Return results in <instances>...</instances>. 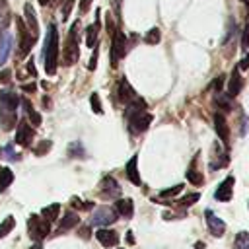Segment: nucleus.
I'll use <instances>...</instances> for the list:
<instances>
[{
  "instance_id": "nucleus-1",
  "label": "nucleus",
  "mask_w": 249,
  "mask_h": 249,
  "mask_svg": "<svg viewBox=\"0 0 249 249\" xmlns=\"http://www.w3.org/2000/svg\"><path fill=\"white\" fill-rule=\"evenodd\" d=\"M19 97L16 95L14 89H2L0 91V126L4 130H10L16 126L18 123V115H16V109L19 105Z\"/></svg>"
},
{
  "instance_id": "nucleus-2",
  "label": "nucleus",
  "mask_w": 249,
  "mask_h": 249,
  "mask_svg": "<svg viewBox=\"0 0 249 249\" xmlns=\"http://www.w3.org/2000/svg\"><path fill=\"white\" fill-rule=\"evenodd\" d=\"M43 54H45V72L49 76H53L56 72V66H58V31H56L54 23L49 25Z\"/></svg>"
},
{
  "instance_id": "nucleus-3",
  "label": "nucleus",
  "mask_w": 249,
  "mask_h": 249,
  "mask_svg": "<svg viewBox=\"0 0 249 249\" xmlns=\"http://www.w3.org/2000/svg\"><path fill=\"white\" fill-rule=\"evenodd\" d=\"M124 115H126V121H128V128L134 132V134H140L144 132L150 123H152V115L146 111V109H132V107H126L124 109Z\"/></svg>"
},
{
  "instance_id": "nucleus-4",
  "label": "nucleus",
  "mask_w": 249,
  "mask_h": 249,
  "mask_svg": "<svg viewBox=\"0 0 249 249\" xmlns=\"http://www.w3.org/2000/svg\"><path fill=\"white\" fill-rule=\"evenodd\" d=\"M78 23H80V21H74V23H72V27H70V31H68V37H66V43H64L62 64H66V66L74 64V62L78 60V56H80V47H78V37H76V33H78Z\"/></svg>"
},
{
  "instance_id": "nucleus-5",
  "label": "nucleus",
  "mask_w": 249,
  "mask_h": 249,
  "mask_svg": "<svg viewBox=\"0 0 249 249\" xmlns=\"http://www.w3.org/2000/svg\"><path fill=\"white\" fill-rule=\"evenodd\" d=\"M51 231V222L45 220L43 216L39 214H31L29 220H27V233L33 241H41L43 237H47Z\"/></svg>"
},
{
  "instance_id": "nucleus-6",
  "label": "nucleus",
  "mask_w": 249,
  "mask_h": 249,
  "mask_svg": "<svg viewBox=\"0 0 249 249\" xmlns=\"http://www.w3.org/2000/svg\"><path fill=\"white\" fill-rule=\"evenodd\" d=\"M126 49H128V41H126L124 33L117 29L113 33V39H111V64L113 66H117L119 58H123L126 54Z\"/></svg>"
},
{
  "instance_id": "nucleus-7",
  "label": "nucleus",
  "mask_w": 249,
  "mask_h": 249,
  "mask_svg": "<svg viewBox=\"0 0 249 249\" xmlns=\"http://www.w3.org/2000/svg\"><path fill=\"white\" fill-rule=\"evenodd\" d=\"M16 23H18V35H19V53L25 56V54H29L31 47L35 45L37 37L29 31V27L25 25V21L21 18H16Z\"/></svg>"
},
{
  "instance_id": "nucleus-8",
  "label": "nucleus",
  "mask_w": 249,
  "mask_h": 249,
  "mask_svg": "<svg viewBox=\"0 0 249 249\" xmlns=\"http://www.w3.org/2000/svg\"><path fill=\"white\" fill-rule=\"evenodd\" d=\"M117 218H119V214H117L115 208H111V206H99V208L93 210L89 224L95 226V228H101V226H109V224H113Z\"/></svg>"
},
{
  "instance_id": "nucleus-9",
  "label": "nucleus",
  "mask_w": 249,
  "mask_h": 249,
  "mask_svg": "<svg viewBox=\"0 0 249 249\" xmlns=\"http://www.w3.org/2000/svg\"><path fill=\"white\" fill-rule=\"evenodd\" d=\"M136 99H138V93L132 89V86L128 84V80L126 78H121L119 80V101L126 107V105L134 103Z\"/></svg>"
},
{
  "instance_id": "nucleus-10",
  "label": "nucleus",
  "mask_w": 249,
  "mask_h": 249,
  "mask_svg": "<svg viewBox=\"0 0 249 249\" xmlns=\"http://www.w3.org/2000/svg\"><path fill=\"white\" fill-rule=\"evenodd\" d=\"M233 183H235V177H233V175H228V177L218 185V189H216V193H214V198L220 200V202H228V200L231 198V195H233Z\"/></svg>"
},
{
  "instance_id": "nucleus-11",
  "label": "nucleus",
  "mask_w": 249,
  "mask_h": 249,
  "mask_svg": "<svg viewBox=\"0 0 249 249\" xmlns=\"http://www.w3.org/2000/svg\"><path fill=\"white\" fill-rule=\"evenodd\" d=\"M33 136H35L33 126H29L25 121H19V123H18V128H16V144H19V146H29L31 140H33Z\"/></svg>"
},
{
  "instance_id": "nucleus-12",
  "label": "nucleus",
  "mask_w": 249,
  "mask_h": 249,
  "mask_svg": "<svg viewBox=\"0 0 249 249\" xmlns=\"http://www.w3.org/2000/svg\"><path fill=\"white\" fill-rule=\"evenodd\" d=\"M214 128H216L218 138H220L224 144H228V142H230V126H228L226 115H224L222 111L214 113Z\"/></svg>"
},
{
  "instance_id": "nucleus-13",
  "label": "nucleus",
  "mask_w": 249,
  "mask_h": 249,
  "mask_svg": "<svg viewBox=\"0 0 249 249\" xmlns=\"http://www.w3.org/2000/svg\"><path fill=\"white\" fill-rule=\"evenodd\" d=\"M99 191H101V195H103L105 198H117V196L121 195V187H119V183H117L111 175L103 177V181H101V185H99Z\"/></svg>"
},
{
  "instance_id": "nucleus-14",
  "label": "nucleus",
  "mask_w": 249,
  "mask_h": 249,
  "mask_svg": "<svg viewBox=\"0 0 249 249\" xmlns=\"http://www.w3.org/2000/svg\"><path fill=\"white\" fill-rule=\"evenodd\" d=\"M204 214H206V222H208V231H210L214 237L224 235V231H226V224H224V220L218 218L212 210H206Z\"/></svg>"
},
{
  "instance_id": "nucleus-15",
  "label": "nucleus",
  "mask_w": 249,
  "mask_h": 249,
  "mask_svg": "<svg viewBox=\"0 0 249 249\" xmlns=\"http://www.w3.org/2000/svg\"><path fill=\"white\" fill-rule=\"evenodd\" d=\"M95 239L103 245V247H115L119 243V233L115 230H107V228H99L95 231Z\"/></svg>"
},
{
  "instance_id": "nucleus-16",
  "label": "nucleus",
  "mask_w": 249,
  "mask_h": 249,
  "mask_svg": "<svg viewBox=\"0 0 249 249\" xmlns=\"http://www.w3.org/2000/svg\"><path fill=\"white\" fill-rule=\"evenodd\" d=\"M241 88H243V78H241V72H239V66H237V68H233V72H231V76H230L228 93H230L231 97H235V95L241 91Z\"/></svg>"
},
{
  "instance_id": "nucleus-17",
  "label": "nucleus",
  "mask_w": 249,
  "mask_h": 249,
  "mask_svg": "<svg viewBox=\"0 0 249 249\" xmlns=\"http://www.w3.org/2000/svg\"><path fill=\"white\" fill-rule=\"evenodd\" d=\"M115 210H117V214L119 216H123V218H132V214H134V204H132V200L130 198H119L117 202H115Z\"/></svg>"
},
{
  "instance_id": "nucleus-18",
  "label": "nucleus",
  "mask_w": 249,
  "mask_h": 249,
  "mask_svg": "<svg viewBox=\"0 0 249 249\" xmlns=\"http://www.w3.org/2000/svg\"><path fill=\"white\" fill-rule=\"evenodd\" d=\"M80 224V218H78V214L76 212H72V210H68L64 216H62V220H60V226H58V233H64V231H68V230H72L74 226H78Z\"/></svg>"
},
{
  "instance_id": "nucleus-19",
  "label": "nucleus",
  "mask_w": 249,
  "mask_h": 249,
  "mask_svg": "<svg viewBox=\"0 0 249 249\" xmlns=\"http://www.w3.org/2000/svg\"><path fill=\"white\" fill-rule=\"evenodd\" d=\"M23 14H25V21H27L29 31H31L35 37H39V25H37V18H35L33 6H31V4H25V6H23Z\"/></svg>"
},
{
  "instance_id": "nucleus-20",
  "label": "nucleus",
  "mask_w": 249,
  "mask_h": 249,
  "mask_svg": "<svg viewBox=\"0 0 249 249\" xmlns=\"http://www.w3.org/2000/svg\"><path fill=\"white\" fill-rule=\"evenodd\" d=\"M10 51H12V35L8 31H4L2 37H0V66L8 60Z\"/></svg>"
},
{
  "instance_id": "nucleus-21",
  "label": "nucleus",
  "mask_w": 249,
  "mask_h": 249,
  "mask_svg": "<svg viewBox=\"0 0 249 249\" xmlns=\"http://www.w3.org/2000/svg\"><path fill=\"white\" fill-rule=\"evenodd\" d=\"M10 6H8V0H0V37L4 31H8V25H10Z\"/></svg>"
},
{
  "instance_id": "nucleus-22",
  "label": "nucleus",
  "mask_w": 249,
  "mask_h": 249,
  "mask_svg": "<svg viewBox=\"0 0 249 249\" xmlns=\"http://www.w3.org/2000/svg\"><path fill=\"white\" fill-rule=\"evenodd\" d=\"M136 163H138V156H132L130 160H128V163H126V177L130 179V183L132 185H140V175H138V167H136Z\"/></svg>"
},
{
  "instance_id": "nucleus-23",
  "label": "nucleus",
  "mask_w": 249,
  "mask_h": 249,
  "mask_svg": "<svg viewBox=\"0 0 249 249\" xmlns=\"http://www.w3.org/2000/svg\"><path fill=\"white\" fill-rule=\"evenodd\" d=\"M21 107H23V111H25L29 123H31L33 126H39V124H41V117H39V113L33 109L31 101H29V99H21Z\"/></svg>"
},
{
  "instance_id": "nucleus-24",
  "label": "nucleus",
  "mask_w": 249,
  "mask_h": 249,
  "mask_svg": "<svg viewBox=\"0 0 249 249\" xmlns=\"http://www.w3.org/2000/svg\"><path fill=\"white\" fill-rule=\"evenodd\" d=\"M58 214H60V204L58 202H54V204H49V206H45L43 210H41V216L45 218V220H49L51 224L58 218Z\"/></svg>"
},
{
  "instance_id": "nucleus-25",
  "label": "nucleus",
  "mask_w": 249,
  "mask_h": 249,
  "mask_svg": "<svg viewBox=\"0 0 249 249\" xmlns=\"http://www.w3.org/2000/svg\"><path fill=\"white\" fill-rule=\"evenodd\" d=\"M14 181V173L10 167H0V193L6 191Z\"/></svg>"
},
{
  "instance_id": "nucleus-26",
  "label": "nucleus",
  "mask_w": 249,
  "mask_h": 249,
  "mask_svg": "<svg viewBox=\"0 0 249 249\" xmlns=\"http://www.w3.org/2000/svg\"><path fill=\"white\" fill-rule=\"evenodd\" d=\"M187 179H189V183H193V185H202V181H204V177H202V173L200 171H196V165H195V160H193V163H191V167L187 169Z\"/></svg>"
},
{
  "instance_id": "nucleus-27",
  "label": "nucleus",
  "mask_w": 249,
  "mask_h": 249,
  "mask_svg": "<svg viewBox=\"0 0 249 249\" xmlns=\"http://www.w3.org/2000/svg\"><path fill=\"white\" fill-rule=\"evenodd\" d=\"M97 31H99V23H93L86 29V45L91 49L97 45Z\"/></svg>"
},
{
  "instance_id": "nucleus-28",
  "label": "nucleus",
  "mask_w": 249,
  "mask_h": 249,
  "mask_svg": "<svg viewBox=\"0 0 249 249\" xmlns=\"http://www.w3.org/2000/svg\"><path fill=\"white\" fill-rule=\"evenodd\" d=\"M216 105L222 109V113L231 111V107H233V103H231V95H230V93H228V95L218 93V95H216Z\"/></svg>"
},
{
  "instance_id": "nucleus-29",
  "label": "nucleus",
  "mask_w": 249,
  "mask_h": 249,
  "mask_svg": "<svg viewBox=\"0 0 249 249\" xmlns=\"http://www.w3.org/2000/svg\"><path fill=\"white\" fill-rule=\"evenodd\" d=\"M233 247L235 249H249V233L247 231H239L233 239Z\"/></svg>"
},
{
  "instance_id": "nucleus-30",
  "label": "nucleus",
  "mask_w": 249,
  "mask_h": 249,
  "mask_svg": "<svg viewBox=\"0 0 249 249\" xmlns=\"http://www.w3.org/2000/svg\"><path fill=\"white\" fill-rule=\"evenodd\" d=\"M144 41H146L148 45H158V43L161 41V33H160V29H158V27L148 29V33L144 35Z\"/></svg>"
},
{
  "instance_id": "nucleus-31",
  "label": "nucleus",
  "mask_w": 249,
  "mask_h": 249,
  "mask_svg": "<svg viewBox=\"0 0 249 249\" xmlns=\"http://www.w3.org/2000/svg\"><path fill=\"white\" fill-rule=\"evenodd\" d=\"M14 226H16V218H14V216H8V218L0 224V239H2L4 235H8V233L14 230Z\"/></svg>"
},
{
  "instance_id": "nucleus-32",
  "label": "nucleus",
  "mask_w": 249,
  "mask_h": 249,
  "mask_svg": "<svg viewBox=\"0 0 249 249\" xmlns=\"http://www.w3.org/2000/svg\"><path fill=\"white\" fill-rule=\"evenodd\" d=\"M86 152H84V146H82V142H72V144H68V156L70 158H82Z\"/></svg>"
},
{
  "instance_id": "nucleus-33",
  "label": "nucleus",
  "mask_w": 249,
  "mask_h": 249,
  "mask_svg": "<svg viewBox=\"0 0 249 249\" xmlns=\"http://www.w3.org/2000/svg\"><path fill=\"white\" fill-rule=\"evenodd\" d=\"M51 146H53V142H51V140H41V142L35 146L33 154H35V156H45V154L51 150Z\"/></svg>"
},
{
  "instance_id": "nucleus-34",
  "label": "nucleus",
  "mask_w": 249,
  "mask_h": 249,
  "mask_svg": "<svg viewBox=\"0 0 249 249\" xmlns=\"http://www.w3.org/2000/svg\"><path fill=\"white\" fill-rule=\"evenodd\" d=\"M198 198H200L198 193H189L187 196H183V198L179 200V206H191V204H195Z\"/></svg>"
},
{
  "instance_id": "nucleus-35",
  "label": "nucleus",
  "mask_w": 249,
  "mask_h": 249,
  "mask_svg": "<svg viewBox=\"0 0 249 249\" xmlns=\"http://www.w3.org/2000/svg\"><path fill=\"white\" fill-rule=\"evenodd\" d=\"M89 103H91L93 113H97V115L103 113V107H101V101H99V95H97V93H91V95H89Z\"/></svg>"
},
{
  "instance_id": "nucleus-36",
  "label": "nucleus",
  "mask_w": 249,
  "mask_h": 249,
  "mask_svg": "<svg viewBox=\"0 0 249 249\" xmlns=\"http://www.w3.org/2000/svg\"><path fill=\"white\" fill-rule=\"evenodd\" d=\"M183 191V185L179 183V185H175V187H171V189H163L160 195H161V198H171V196H175L177 193H181Z\"/></svg>"
},
{
  "instance_id": "nucleus-37",
  "label": "nucleus",
  "mask_w": 249,
  "mask_h": 249,
  "mask_svg": "<svg viewBox=\"0 0 249 249\" xmlns=\"http://www.w3.org/2000/svg\"><path fill=\"white\" fill-rule=\"evenodd\" d=\"M2 152H4V156H6V158H8L10 161H16V160L19 158V156H18V154L14 152V146H12V144H8V146H4V148H2Z\"/></svg>"
},
{
  "instance_id": "nucleus-38",
  "label": "nucleus",
  "mask_w": 249,
  "mask_h": 249,
  "mask_svg": "<svg viewBox=\"0 0 249 249\" xmlns=\"http://www.w3.org/2000/svg\"><path fill=\"white\" fill-rule=\"evenodd\" d=\"M72 6H74V0H64V4H62V19H68V16L72 12Z\"/></svg>"
},
{
  "instance_id": "nucleus-39",
  "label": "nucleus",
  "mask_w": 249,
  "mask_h": 249,
  "mask_svg": "<svg viewBox=\"0 0 249 249\" xmlns=\"http://www.w3.org/2000/svg\"><path fill=\"white\" fill-rule=\"evenodd\" d=\"M70 204H72L74 208H91V206H93V202H82V200L76 198V196L70 200Z\"/></svg>"
},
{
  "instance_id": "nucleus-40",
  "label": "nucleus",
  "mask_w": 249,
  "mask_h": 249,
  "mask_svg": "<svg viewBox=\"0 0 249 249\" xmlns=\"http://www.w3.org/2000/svg\"><path fill=\"white\" fill-rule=\"evenodd\" d=\"M241 49H243V51L249 49V25H247L245 31H243V37H241Z\"/></svg>"
},
{
  "instance_id": "nucleus-41",
  "label": "nucleus",
  "mask_w": 249,
  "mask_h": 249,
  "mask_svg": "<svg viewBox=\"0 0 249 249\" xmlns=\"http://www.w3.org/2000/svg\"><path fill=\"white\" fill-rule=\"evenodd\" d=\"M95 66H97V45L93 47V54H91V58H89L88 68H89V70H95Z\"/></svg>"
},
{
  "instance_id": "nucleus-42",
  "label": "nucleus",
  "mask_w": 249,
  "mask_h": 249,
  "mask_svg": "<svg viewBox=\"0 0 249 249\" xmlns=\"http://www.w3.org/2000/svg\"><path fill=\"white\" fill-rule=\"evenodd\" d=\"M222 86H224V76H218L214 82H212V89H216L218 93H220V89H222Z\"/></svg>"
},
{
  "instance_id": "nucleus-43",
  "label": "nucleus",
  "mask_w": 249,
  "mask_h": 249,
  "mask_svg": "<svg viewBox=\"0 0 249 249\" xmlns=\"http://www.w3.org/2000/svg\"><path fill=\"white\" fill-rule=\"evenodd\" d=\"M10 78H12V72H10V70H2V72H0V84L10 82Z\"/></svg>"
},
{
  "instance_id": "nucleus-44",
  "label": "nucleus",
  "mask_w": 249,
  "mask_h": 249,
  "mask_svg": "<svg viewBox=\"0 0 249 249\" xmlns=\"http://www.w3.org/2000/svg\"><path fill=\"white\" fill-rule=\"evenodd\" d=\"M91 2H93V0H80V12H82V14H86V12L89 10Z\"/></svg>"
},
{
  "instance_id": "nucleus-45",
  "label": "nucleus",
  "mask_w": 249,
  "mask_h": 249,
  "mask_svg": "<svg viewBox=\"0 0 249 249\" xmlns=\"http://www.w3.org/2000/svg\"><path fill=\"white\" fill-rule=\"evenodd\" d=\"M239 70H249V54H245L239 62Z\"/></svg>"
},
{
  "instance_id": "nucleus-46",
  "label": "nucleus",
  "mask_w": 249,
  "mask_h": 249,
  "mask_svg": "<svg viewBox=\"0 0 249 249\" xmlns=\"http://www.w3.org/2000/svg\"><path fill=\"white\" fill-rule=\"evenodd\" d=\"M27 72H29L31 76H35V74H37V72H35V64H33V58L27 62Z\"/></svg>"
},
{
  "instance_id": "nucleus-47",
  "label": "nucleus",
  "mask_w": 249,
  "mask_h": 249,
  "mask_svg": "<svg viewBox=\"0 0 249 249\" xmlns=\"http://www.w3.org/2000/svg\"><path fill=\"white\" fill-rule=\"evenodd\" d=\"M126 243H130V245H132V243H136V241H134V235H132V231H126Z\"/></svg>"
},
{
  "instance_id": "nucleus-48",
  "label": "nucleus",
  "mask_w": 249,
  "mask_h": 249,
  "mask_svg": "<svg viewBox=\"0 0 249 249\" xmlns=\"http://www.w3.org/2000/svg\"><path fill=\"white\" fill-rule=\"evenodd\" d=\"M23 89H25V91H31V93H33V91H35V84H25V86H23Z\"/></svg>"
},
{
  "instance_id": "nucleus-49",
  "label": "nucleus",
  "mask_w": 249,
  "mask_h": 249,
  "mask_svg": "<svg viewBox=\"0 0 249 249\" xmlns=\"http://www.w3.org/2000/svg\"><path fill=\"white\" fill-rule=\"evenodd\" d=\"M29 249H43V243H41V241H35V243H33Z\"/></svg>"
},
{
  "instance_id": "nucleus-50",
  "label": "nucleus",
  "mask_w": 249,
  "mask_h": 249,
  "mask_svg": "<svg viewBox=\"0 0 249 249\" xmlns=\"http://www.w3.org/2000/svg\"><path fill=\"white\" fill-rule=\"evenodd\" d=\"M80 233H82V235H84V237H88V235H89V230H88V228H84V230H82V231H80Z\"/></svg>"
},
{
  "instance_id": "nucleus-51",
  "label": "nucleus",
  "mask_w": 249,
  "mask_h": 249,
  "mask_svg": "<svg viewBox=\"0 0 249 249\" xmlns=\"http://www.w3.org/2000/svg\"><path fill=\"white\" fill-rule=\"evenodd\" d=\"M195 249H204V243H196V245H195Z\"/></svg>"
},
{
  "instance_id": "nucleus-52",
  "label": "nucleus",
  "mask_w": 249,
  "mask_h": 249,
  "mask_svg": "<svg viewBox=\"0 0 249 249\" xmlns=\"http://www.w3.org/2000/svg\"><path fill=\"white\" fill-rule=\"evenodd\" d=\"M39 4H41V6H47V4H49V0H39Z\"/></svg>"
},
{
  "instance_id": "nucleus-53",
  "label": "nucleus",
  "mask_w": 249,
  "mask_h": 249,
  "mask_svg": "<svg viewBox=\"0 0 249 249\" xmlns=\"http://www.w3.org/2000/svg\"><path fill=\"white\" fill-rule=\"evenodd\" d=\"M241 2H243V4H247V6H249V0H241Z\"/></svg>"
}]
</instances>
